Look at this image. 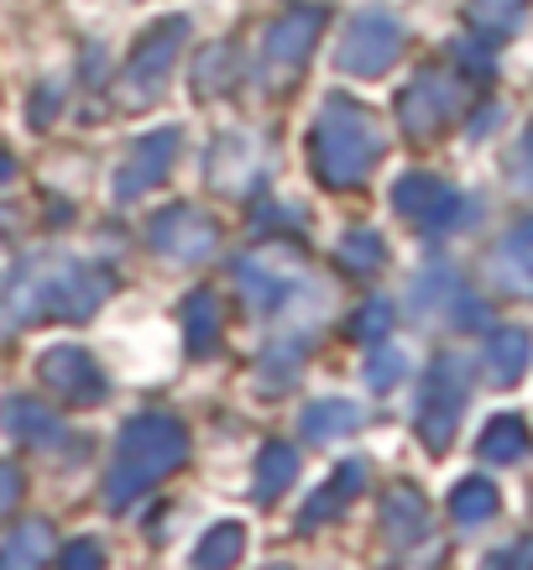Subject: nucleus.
Here are the masks:
<instances>
[{"label":"nucleus","mask_w":533,"mask_h":570,"mask_svg":"<svg viewBox=\"0 0 533 570\" xmlns=\"http://www.w3.org/2000/svg\"><path fill=\"white\" fill-rule=\"evenodd\" d=\"M105 294H110V273L89 267V262L42 257L21 267L6 298H11L17 320H85L105 304Z\"/></svg>","instance_id":"f257e3e1"},{"label":"nucleus","mask_w":533,"mask_h":570,"mask_svg":"<svg viewBox=\"0 0 533 570\" xmlns=\"http://www.w3.org/2000/svg\"><path fill=\"white\" fill-rule=\"evenodd\" d=\"M189 455V434L184 424L168 414H141L121 430V445H116V471H110V487L105 498L110 508H131L141 492H152L162 476L184 466Z\"/></svg>","instance_id":"f03ea898"},{"label":"nucleus","mask_w":533,"mask_h":570,"mask_svg":"<svg viewBox=\"0 0 533 570\" xmlns=\"http://www.w3.org/2000/svg\"><path fill=\"white\" fill-rule=\"evenodd\" d=\"M314 168L325 184L345 189V184H356V178L372 168V157H377V126L366 121V110H356L351 100H329L319 126H314Z\"/></svg>","instance_id":"7ed1b4c3"},{"label":"nucleus","mask_w":533,"mask_h":570,"mask_svg":"<svg viewBox=\"0 0 533 570\" xmlns=\"http://www.w3.org/2000/svg\"><path fill=\"white\" fill-rule=\"evenodd\" d=\"M184 32H189V21L172 17L141 37L137 52L126 58V69H121V100L126 105H152L157 95H162V73L172 69V58L184 48Z\"/></svg>","instance_id":"20e7f679"},{"label":"nucleus","mask_w":533,"mask_h":570,"mask_svg":"<svg viewBox=\"0 0 533 570\" xmlns=\"http://www.w3.org/2000/svg\"><path fill=\"white\" fill-rule=\"evenodd\" d=\"M152 246L172 262H205L220 246V230H215V220H209L205 209L178 205L152 220Z\"/></svg>","instance_id":"39448f33"},{"label":"nucleus","mask_w":533,"mask_h":570,"mask_svg":"<svg viewBox=\"0 0 533 570\" xmlns=\"http://www.w3.org/2000/svg\"><path fill=\"white\" fill-rule=\"evenodd\" d=\"M37 372H42L48 387H58V393L69 397V403H95V397H105L100 366H95V356L79 346H48L37 356Z\"/></svg>","instance_id":"423d86ee"},{"label":"nucleus","mask_w":533,"mask_h":570,"mask_svg":"<svg viewBox=\"0 0 533 570\" xmlns=\"http://www.w3.org/2000/svg\"><path fill=\"white\" fill-rule=\"evenodd\" d=\"M319 11H293L273 27L267 37V73H273V85H293V73L304 69V58L314 52V37H319Z\"/></svg>","instance_id":"0eeeda50"},{"label":"nucleus","mask_w":533,"mask_h":570,"mask_svg":"<svg viewBox=\"0 0 533 570\" xmlns=\"http://www.w3.org/2000/svg\"><path fill=\"white\" fill-rule=\"evenodd\" d=\"M172 153H178V131H152V137H141L137 147H131V157L121 163V174H116V194L121 199H137V194H147L152 184H162L172 168Z\"/></svg>","instance_id":"6e6552de"},{"label":"nucleus","mask_w":533,"mask_h":570,"mask_svg":"<svg viewBox=\"0 0 533 570\" xmlns=\"http://www.w3.org/2000/svg\"><path fill=\"white\" fill-rule=\"evenodd\" d=\"M397 52V32L387 27L382 17H362L356 27H351V37H345L340 48V69L345 73H377L387 69V58Z\"/></svg>","instance_id":"1a4fd4ad"},{"label":"nucleus","mask_w":533,"mask_h":570,"mask_svg":"<svg viewBox=\"0 0 533 570\" xmlns=\"http://www.w3.org/2000/svg\"><path fill=\"white\" fill-rule=\"evenodd\" d=\"M236 277H241V294L257 304V309H273V304H283V298L293 294L288 288V273L283 267H273V257L261 252V257H246L241 267H236Z\"/></svg>","instance_id":"9d476101"},{"label":"nucleus","mask_w":533,"mask_h":570,"mask_svg":"<svg viewBox=\"0 0 533 570\" xmlns=\"http://www.w3.org/2000/svg\"><path fill=\"white\" fill-rule=\"evenodd\" d=\"M0 424L17 434V440H27V445H52V440H63L58 419H52L42 403H32V397H6V419H0Z\"/></svg>","instance_id":"9b49d317"},{"label":"nucleus","mask_w":533,"mask_h":570,"mask_svg":"<svg viewBox=\"0 0 533 570\" xmlns=\"http://www.w3.org/2000/svg\"><path fill=\"white\" fill-rule=\"evenodd\" d=\"M184 325H189V356H209L220 346V304H215V294H194L184 304Z\"/></svg>","instance_id":"f8f14e48"},{"label":"nucleus","mask_w":533,"mask_h":570,"mask_svg":"<svg viewBox=\"0 0 533 570\" xmlns=\"http://www.w3.org/2000/svg\"><path fill=\"white\" fill-rule=\"evenodd\" d=\"M298 476V455L288 445H267L257 455V498L261 502H277V492Z\"/></svg>","instance_id":"ddd939ff"},{"label":"nucleus","mask_w":533,"mask_h":570,"mask_svg":"<svg viewBox=\"0 0 533 570\" xmlns=\"http://www.w3.org/2000/svg\"><path fill=\"white\" fill-rule=\"evenodd\" d=\"M246 550V529L241 523H215L205 534V544L194 550V566H236Z\"/></svg>","instance_id":"4468645a"},{"label":"nucleus","mask_w":533,"mask_h":570,"mask_svg":"<svg viewBox=\"0 0 533 570\" xmlns=\"http://www.w3.org/2000/svg\"><path fill=\"white\" fill-rule=\"evenodd\" d=\"M304 430H309V440H335V434L356 430V409L351 403H314L304 414Z\"/></svg>","instance_id":"2eb2a0df"},{"label":"nucleus","mask_w":533,"mask_h":570,"mask_svg":"<svg viewBox=\"0 0 533 570\" xmlns=\"http://www.w3.org/2000/svg\"><path fill=\"white\" fill-rule=\"evenodd\" d=\"M48 560V529L42 523H27L11 544H0V566H37Z\"/></svg>","instance_id":"dca6fc26"},{"label":"nucleus","mask_w":533,"mask_h":570,"mask_svg":"<svg viewBox=\"0 0 533 570\" xmlns=\"http://www.w3.org/2000/svg\"><path fill=\"white\" fill-rule=\"evenodd\" d=\"M304 341H298V346H283V351H273V356H267V362H261V372H267V377H261V387H267V393H273V387H283V382H293L298 377V362H304Z\"/></svg>","instance_id":"f3484780"},{"label":"nucleus","mask_w":533,"mask_h":570,"mask_svg":"<svg viewBox=\"0 0 533 570\" xmlns=\"http://www.w3.org/2000/svg\"><path fill=\"white\" fill-rule=\"evenodd\" d=\"M356 482H362V471H356V466H345V471H340V482H335V487H325L314 508H304V529H309V523H319V519H325V513H335V508H340V502H345L340 492H345V487H356Z\"/></svg>","instance_id":"a211bd4d"},{"label":"nucleus","mask_w":533,"mask_h":570,"mask_svg":"<svg viewBox=\"0 0 533 570\" xmlns=\"http://www.w3.org/2000/svg\"><path fill=\"white\" fill-rule=\"evenodd\" d=\"M220 89H230V48H215L199 63V95H220Z\"/></svg>","instance_id":"6ab92c4d"},{"label":"nucleus","mask_w":533,"mask_h":570,"mask_svg":"<svg viewBox=\"0 0 533 570\" xmlns=\"http://www.w3.org/2000/svg\"><path fill=\"white\" fill-rule=\"evenodd\" d=\"M17 502H21V471L11 466V461H0V519H6Z\"/></svg>","instance_id":"aec40b11"},{"label":"nucleus","mask_w":533,"mask_h":570,"mask_svg":"<svg viewBox=\"0 0 533 570\" xmlns=\"http://www.w3.org/2000/svg\"><path fill=\"white\" fill-rule=\"evenodd\" d=\"M63 566L69 570H95V566H105V554L95 550V544H73V550L63 554Z\"/></svg>","instance_id":"412c9836"},{"label":"nucleus","mask_w":533,"mask_h":570,"mask_svg":"<svg viewBox=\"0 0 533 570\" xmlns=\"http://www.w3.org/2000/svg\"><path fill=\"white\" fill-rule=\"evenodd\" d=\"M11 174H17V168H11V157H6V147H0V184H6Z\"/></svg>","instance_id":"4be33fe9"}]
</instances>
